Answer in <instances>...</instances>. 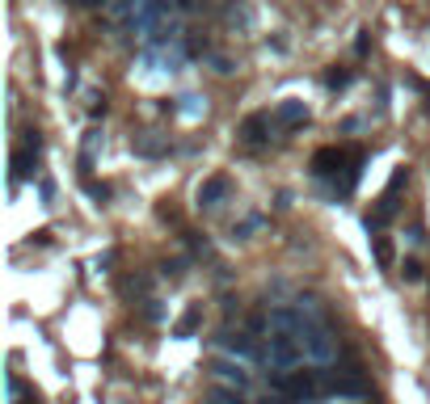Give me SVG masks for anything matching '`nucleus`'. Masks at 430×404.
Wrapping results in <instances>:
<instances>
[{"instance_id":"1","label":"nucleus","mask_w":430,"mask_h":404,"mask_svg":"<svg viewBox=\"0 0 430 404\" xmlns=\"http://www.w3.org/2000/svg\"><path fill=\"white\" fill-rule=\"evenodd\" d=\"M270 324H279V328H291V333H295V341L304 346V358L329 362L337 354V341H334V333H329V324L312 312V308H304V304L275 308V312H270Z\"/></svg>"},{"instance_id":"2","label":"nucleus","mask_w":430,"mask_h":404,"mask_svg":"<svg viewBox=\"0 0 430 404\" xmlns=\"http://www.w3.org/2000/svg\"><path fill=\"white\" fill-rule=\"evenodd\" d=\"M270 388L291 404H312L325 396V371H283L270 379Z\"/></svg>"},{"instance_id":"3","label":"nucleus","mask_w":430,"mask_h":404,"mask_svg":"<svg viewBox=\"0 0 430 404\" xmlns=\"http://www.w3.org/2000/svg\"><path fill=\"white\" fill-rule=\"evenodd\" d=\"M405 181H409V173H405V169H396V173H392L388 190L380 194V207H376V211L367 215V232H380V227L388 224V219H392L396 211H401V190H405Z\"/></svg>"},{"instance_id":"4","label":"nucleus","mask_w":430,"mask_h":404,"mask_svg":"<svg viewBox=\"0 0 430 404\" xmlns=\"http://www.w3.org/2000/svg\"><path fill=\"white\" fill-rule=\"evenodd\" d=\"M262 358H270L275 366H295V362H304V346L295 341V333H291V328H279V324H275V333H270V341H266Z\"/></svg>"},{"instance_id":"5","label":"nucleus","mask_w":430,"mask_h":404,"mask_svg":"<svg viewBox=\"0 0 430 404\" xmlns=\"http://www.w3.org/2000/svg\"><path fill=\"white\" fill-rule=\"evenodd\" d=\"M350 160H354V152H346V147H321L317 156H312V165H308V173L312 177H342L346 169H350Z\"/></svg>"},{"instance_id":"6","label":"nucleus","mask_w":430,"mask_h":404,"mask_svg":"<svg viewBox=\"0 0 430 404\" xmlns=\"http://www.w3.org/2000/svg\"><path fill=\"white\" fill-rule=\"evenodd\" d=\"M325 396L359 400V396H367V379L359 371H325Z\"/></svg>"},{"instance_id":"7","label":"nucleus","mask_w":430,"mask_h":404,"mask_svg":"<svg viewBox=\"0 0 430 404\" xmlns=\"http://www.w3.org/2000/svg\"><path fill=\"white\" fill-rule=\"evenodd\" d=\"M270 127H275V114H249V118L240 123L237 139L245 147H262V143L270 139Z\"/></svg>"},{"instance_id":"8","label":"nucleus","mask_w":430,"mask_h":404,"mask_svg":"<svg viewBox=\"0 0 430 404\" xmlns=\"http://www.w3.org/2000/svg\"><path fill=\"white\" fill-rule=\"evenodd\" d=\"M304 123H308V105H304V101H279V105H275V127L295 131V127H304Z\"/></svg>"},{"instance_id":"9","label":"nucleus","mask_w":430,"mask_h":404,"mask_svg":"<svg viewBox=\"0 0 430 404\" xmlns=\"http://www.w3.org/2000/svg\"><path fill=\"white\" fill-rule=\"evenodd\" d=\"M228 190H232V181L228 177H211L198 185V207H215V202H224L228 198Z\"/></svg>"},{"instance_id":"10","label":"nucleus","mask_w":430,"mask_h":404,"mask_svg":"<svg viewBox=\"0 0 430 404\" xmlns=\"http://www.w3.org/2000/svg\"><path fill=\"white\" fill-rule=\"evenodd\" d=\"M34 165H39V147H34V143H21V147L13 152V181L30 177V173H34Z\"/></svg>"},{"instance_id":"11","label":"nucleus","mask_w":430,"mask_h":404,"mask_svg":"<svg viewBox=\"0 0 430 404\" xmlns=\"http://www.w3.org/2000/svg\"><path fill=\"white\" fill-rule=\"evenodd\" d=\"M211 375H215V379H224V383H232V388H240V392L249 388V375L240 371L237 362H211Z\"/></svg>"},{"instance_id":"12","label":"nucleus","mask_w":430,"mask_h":404,"mask_svg":"<svg viewBox=\"0 0 430 404\" xmlns=\"http://www.w3.org/2000/svg\"><path fill=\"white\" fill-rule=\"evenodd\" d=\"M220 346H228L232 354H245V358H257V354H262V350H257L245 333H224V337H220Z\"/></svg>"},{"instance_id":"13","label":"nucleus","mask_w":430,"mask_h":404,"mask_svg":"<svg viewBox=\"0 0 430 404\" xmlns=\"http://www.w3.org/2000/svg\"><path fill=\"white\" fill-rule=\"evenodd\" d=\"M131 147H135V156H165V139H156V135H135L131 139Z\"/></svg>"},{"instance_id":"14","label":"nucleus","mask_w":430,"mask_h":404,"mask_svg":"<svg viewBox=\"0 0 430 404\" xmlns=\"http://www.w3.org/2000/svg\"><path fill=\"white\" fill-rule=\"evenodd\" d=\"M97 147H101V131H89V139H85V147H81V173L89 177V169H93V156Z\"/></svg>"},{"instance_id":"15","label":"nucleus","mask_w":430,"mask_h":404,"mask_svg":"<svg viewBox=\"0 0 430 404\" xmlns=\"http://www.w3.org/2000/svg\"><path fill=\"white\" fill-rule=\"evenodd\" d=\"M198 320H203V312H198V308H190V312L173 324V333H178V337H190L194 328H198Z\"/></svg>"},{"instance_id":"16","label":"nucleus","mask_w":430,"mask_h":404,"mask_svg":"<svg viewBox=\"0 0 430 404\" xmlns=\"http://www.w3.org/2000/svg\"><path fill=\"white\" fill-rule=\"evenodd\" d=\"M350 76H354L350 68H329V72H325V89H346Z\"/></svg>"},{"instance_id":"17","label":"nucleus","mask_w":430,"mask_h":404,"mask_svg":"<svg viewBox=\"0 0 430 404\" xmlns=\"http://www.w3.org/2000/svg\"><path fill=\"white\" fill-rule=\"evenodd\" d=\"M207 400H211V404H245V396H240V388H237V392H224V388H215Z\"/></svg>"},{"instance_id":"18","label":"nucleus","mask_w":430,"mask_h":404,"mask_svg":"<svg viewBox=\"0 0 430 404\" xmlns=\"http://www.w3.org/2000/svg\"><path fill=\"white\" fill-rule=\"evenodd\" d=\"M376 261H380L384 269L392 266V244H388V240H384V236H376Z\"/></svg>"},{"instance_id":"19","label":"nucleus","mask_w":430,"mask_h":404,"mask_svg":"<svg viewBox=\"0 0 430 404\" xmlns=\"http://www.w3.org/2000/svg\"><path fill=\"white\" fill-rule=\"evenodd\" d=\"M372 51V30H359V38H354V55H367Z\"/></svg>"},{"instance_id":"20","label":"nucleus","mask_w":430,"mask_h":404,"mask_svg":"<svg viewBox=\"0 0 430 404\" xmlns=\"http://www.w3.org/2000/svg\"><path fill=\"white\" fill-rule=\"evenodd\" d=\"M405 278H422V266L418 261H405Z\"/></svg>"},{"instance_id":"21","label":"nucleus","mask_w":430,"mask_h":404,"mask_svg":"<svg viewBox=\"0 0 430 404\" xmlns=\"http://www.w3.org/2000/svg\"><path fill=\"white\" fill-rule=\"evenodd\" d=\"M422 97H426V114H430V85H422Z\"/></svg>"}]
</instances>
